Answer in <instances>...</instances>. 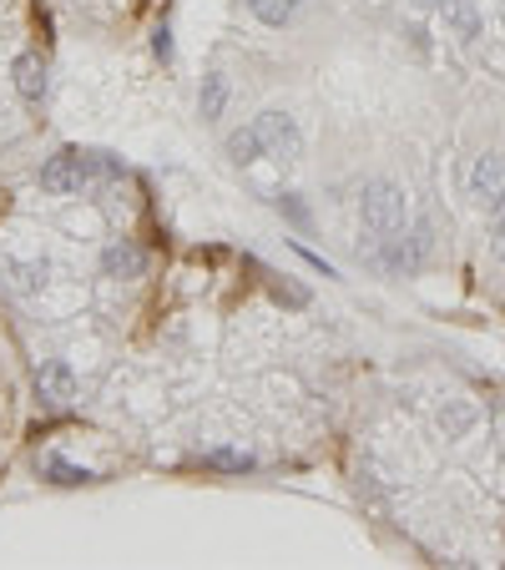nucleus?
Here are the masks:
<instances>
[{"instance_id": "nucleus-20", "label": "nucleus", "mask_w": 505, "mask_h": 570, "mask_svg": "<svg viewBox=\"0 0 505 570\" xmlns=\"http://www.w3.org/2000/svg\"><path fill=\"white\" fill-rule=\"evenodd\" d=\"M293 252H299V258H303V262H309L313 273H324V278H334V262H324V258H319V252H309V248H293Z\"/></svg>"}, {"instance_id": "nucleus-11", "label": "nucleus", "mask_w": 505, "mask_h": 570, "mask_svg": "<svg viewBox=\"0 0 505 570\" xmlns=\"http://www.w3.org/2000/svg\"><path fill=\"white\" fill-rule=\"evenodd\" d=\"M228 76H223V72H207L203 76V92H197V111H203V117L207 121H217V117H223V111H228Z\"/></svg>"}, {"instance_id": "nucleus-19", "label": "nucleus", "mask_w": 505, "mask_h": 570, "mask_svg": "<svg viewBox=\"0 0 505 570\" xmlns=\"http://www.w3.org/2000/svg\"><path fill=\"white\" fill-rule=\"evenodd\" d=\"M152 51L162 61H172V31H168V25H157V31H152Z\"/></svg>"}, {"instance_id": "nucleus-12", "label": "nucleus", "mask_w": 505, "mask_h": 570, "mask_svg": "<svg viewBox=\"0 0 505 570\" xmlns=\"http://www.w3.org/2000/svg\"><path fill=\"white\" fill-rule=\"evenodd\" d=\"M41 475H46L51 485H86L92 470H82V464H72V460H61V454H41Z\"/></svg>"}, {"instance_id": "nucleus-3", "label": "nucleus", "mask_w": 505, "mask_h": 570, "mask_svg": "<svg viewBox=\"0 0 505 570\" xmlns=\"http://www.w3.org/2000/svg\"><path fill=\"white\" fill-rule=\"evenodd\" d=\"M465 197L481 213H495L505 203V157L501 152H481L465 172Z\"/></svg>"}, {"instance_id": "nucleus-14", "label": "nucleus", "mask_w": 505, "mask_h": 570, "mask_svg": "<svg viewBox=\"0 0 505 570\" xmlns=\"http://www.w3.org/2000/svg\"><path fill=\"white\" fill-rule=\"evenodd\" d=\"M203 464H213V470H238V475H243V470H253L258 460H253L248 450H233V444H223V450H203Z\"/></svg>"}, {"instance_id": "nucleus-18", "label": "nucleus", "mask_w": 505, "mask_h": 570, "mask_svg": "<svg viewBox=\"0 0 505 570\" xmlns=\"http://www.w3.org/2000/svg\"><path fill=\"white\" fill-rule=\"evenodd\" d=\"M278 213H283V217H289V223H309V207H303L299 203V197H293V192H278Z\"/></svg>"}, {"instance_id": "nucleus-17", "label": "nucleus", "mask_w": 505, "mask_h": 570, "mask_svg": "<svg viewBox=\"0 0 505 570\" xmlns=\"http://www.w3.org/2000/svg\"><path fill=\"white\" fill-rule=\"evenodd\" d=\"M491 252H495V262H505V203L491 213Z\"/></svg>"}, {"instance_id": "nucleus-16", "label": "nucleus", "mask_w": 505, "mask_h": 570, "mask_svg": "<svg viewBox=\"0 0 505 570\" xmlns=\"http://www.w3.org/2000/svg\"><path fill=\"white\" fill-rule=\"evenodd\" d=\"M86 162H92V172H97V182H121V157H111V152H86Z\"/></svg>"}, {"instance_id": "nucleus-21", "label": "nucleus", "mask_w": 505, "mask_h": 570, "mask_svg": "<svg viewBox=\"0 0 505 570\" xmlns=\"http://www.w3.org/2000/svg\"><path fill=\"white\" fill-rule=\"evenodd\" d=\"M415 6H420V11H430V6H440V0H415Z\"/></svg>"}, {"instance_id": "nucleus-6", "label": "nucleus", "mask_w": 505, "mask_h": 570, "mask_svg": "<svg viewBox=\"0 0 505 570\" xmlns=\"http://www.w3.org/2000/svg\"><path fill=\"white\" fill-rule=\"evenodd\" d=\"M51 278V262H15V258H0V283L11 298H36Z\"/></svg>"}, {"instance_id": "nucleus-10", "label": "nucleus", "mask_w": 505, "mask_h": 570, "mask_svg": "<svg viewBox=\"0 0 505 570\" xmlns=\"http://www.w3.org/2000/svg\"><path fill=\"white\" fill-rule=\"evenodd\" d=\"M440 15H445V31L460 41L481 36V6L475 0H440Z\"/></svg>"}, {"instance_id": "nucleus-1", "label": "nucleus", "mask_w": 505, "mask_h": 570, "mask_svg": "<svg viewBox=\"0 0 505 570\" xmlns=\"http://www.w3.org/2000/svg\"><path fill=\"white\" fill-rule=\"evenodd\" d=\"M359 213H364V227H369L374 238H395V233H405L409 207H405V192L379 178V182H364Z\"/></svg>"}, {"instance_id": "nucleus-5", "label": "nucleus", "mask_w": 505, "mask_h": 570, "mask_svg": "<svg viewBox=\"0 0 505 570\" xmlns=\"http://www.w3.org/2000/svg\"><path fill=\"white\" fill-rule=\"evenodd\" d=\"M31 389H36V405L41 409H72V399H76V374H72V364L66 358H46V364L36 368V379H31Z\"/></svg>"}, {"instance_id": "nucleus-22", "label": "nucleus", "mask_w": 505, "mask_h": 570, "mask_svg": "<svg viewBox=\"0 0 505 570\" xmlns=\"http://www.w3.org/2000/svg\"><path fill=\"white\" fill-rule=\"evenodd\" d=\"M289 6H303V0H289Z\"/></svg>"}, {"instance_id": "nucleus-4", "label": "nucleus", "mask_w": 505, "mask_h": 570, "mask_svg": "<svg viewBox=\"0 0 505 570\" xmlns=\"http://www.w3.org/2000/svg\"><path fill=\"white\" fill-rule=\"evenodd\" d=\"M253 127H258V137H264L268 157H278V162H299L303 157V131H299V121H293L289 111H264Z\"/></svg>"}, {"instance_id": "nucleus-9", "label": "nucleus", "mask_w": 505, "mask_h": 570, "mask_svg": "<svg viewBox=\"0 0 505 570\" xmlns=\"http://www.w3.org/2000/svg\"><path fill=\"white\" fill-rule=\"evenodd\" d=\"M15 92H21L31 107H41V101H46L51 82H46V61H41L36 51H21V56H15Z\"/></svg>"}, {"instance_id": "nucleus-13", "label": "nucleus", "mask_w": 505, "mask_h": 570, "mask_svg": "<svg viewBox=\"0 0 505 570\" xmlns=\"http://www.w3.org/2000/svg\"><path fill=\"white\" fill-rule=\"evenodd\" d=\"M228 157H233L238 166H253L258 157H268V152H264V137H258V127L233 131V137H228Z\"/></svg>"}, {"instance_id": "nucleus-2", "label": "nucleus", "mask_w": 505, "mask_h": 570, "mask_svg": "<svg viewBox=\"0 0 505 570\" xmlns=\"http://www.w3.org/2000/svg\"><path fill=\"white\" fill-rule=\"evenodd\" d=\"M92 182H97V172H92L86 152H56L41 166V192H51V197H76V192H86Z\"/></svg>"}, {"instance_id": "nucleus-7", "label": "nucleus", "mask_w": 505, "mask_h": 570, "mask_svg": "<svg viewBox=\"0 0 505 570\" xmlns=\"http://www.w3.org/2000/svg\"><path fill=\"white\" fill-rule=\"evenodd\" d=\"M434 424H440V434L445 440H465L470 429L481 424V409H475V399H440V409H434Z\"/></svg>"}, {"instance_id": "nucleus-15", "label": "nucleus", "mask_w": 505, "mask_h": 570, "mask_svg": "<svg viewBox=\"0 0 505 570\" xmlns=\"http://www.w3.org/2000/svg\"><path fill=\"white\" fill-rule=\"evenodd\" d=\"M248 11L258 15L264 25H289L293 6H289V0H248Z\"/></svg>"}, {"instance_id": "nucleus-8", "label": "nucleus", "mask_w": 505, "mask_h": 570, "mask_svg": "<svg viewBox=\"0 0 505 570\" xmlns=\"http://www.w3.org/2000/svg\"><path fill=\"white\" fill-rule=\"evenodd\" d=\"M142 268H147V258L132 238H111L107 248H101V273L107 278H142Z\"/></svg>"}]
</instances>
